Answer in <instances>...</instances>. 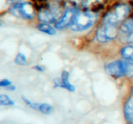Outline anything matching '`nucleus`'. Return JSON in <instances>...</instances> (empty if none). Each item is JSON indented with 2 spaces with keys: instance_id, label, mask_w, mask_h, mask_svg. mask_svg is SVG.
Instances as JSON below:
<instances>
[{
  "instance_id": "3",
  "label": "nucleus",
  "mask_w": 133,
  "mask_h": 124,
  "mask_svg": "<svg viewBox=\"0 0 133 124\" xmlns=\"http://www.w3.org/2000/svg\"><path fill=\"white\" fill-rule=\"evenodd\" d=\"M6 12L12 16L25 22H33L37 16V8L30 0L9 5Z\"/></svg>"
},
{
  "instance_id": "8",
  "label": "nucleus",
  "mask_w": 133,
  "mask_h": 124,
  "mask_svg": "<svg viewBox=\"0 0 133 124\" xmlns=\"http://www.w3.org/2000/svg\"><path fill=\"white\" fill-rule=\"evenodd\" d=\"M110 4V0H83L82 8L104 13Z\"/></svg>"
},
{
  "instance_id": "19",
  "label": "nucleus",
  "mask_w": 133,
  "mask_h": 124,
  "mask_svg": "<svg viewBox=\"0 0 133 124\" xmlns=\"http://www.w3.org/2000/svg\"><path fill=\"white\" fill-rule=\"evenodd\" d=\"M33 68L35 70V71H37L39 72H44V68L41 65V64H36L33 67Z\"/></svg>"
},
{
  "instance_id": "5",
  "label": "nucleus",
  "mask_w": 133,
  "mask_h": 124,
  "mask_svg": "<svg viewBox=\"0 0 133 124\" xmlns=\"http://www.w3.org/2000/svg\"><path fill=\"white\" fill-rule=\"evenodd\" d=\"M104 69L108 75L115 78L133 77V62L121 57L107 63Z\"/></svg>"
},
{
  "instance_id": "20",
  "label": "nucleus",
  "mask_w": 133,
  "mask_h": 124,
  "mask_svg": "<svg viewBox=\"0 0 133 124\" xmlns=\"http://www.w3.org/2000/svg\"><path fill=\"white\" fill-rule=\"evenodd\" d=\"M5 89H6L7 91H10V92H12V91H15V90H16V86H15V85H10V86L7 87Z\"/></svg>"
},
{
  "instance_id": "21",
  "label": "nucleus",
  "mask_w": 133,
  "mask_h": 124,
  "mask_svg": "<svg viewBox=\"0 0 133 124\" xmlns=\"http://www.w3.org/2000/svg\"><path fill=\"white\" fill-rule=\"evenodd\" d=\"M131 94H133V85L132 87L131 88Z\"/></svg>"
},
{
  "instance_id": "13",
  "label": "nucleus",
  "mask_w": 133,
  "mask_h": 124,
  "mask_svg": "<svg viewBox=\"0 0 133 124\" xmlns=\"http://www.w3.org/2000/svg\"><path fill=\"white\" fill-rule=\"evenodd\" d=\"M14 62L19 65V66H26L28 64V59L26 57V56L22 53V52H19L16 54L15 59H14Z\"/></svg>"
},
{
  "instance_id": "2",
  "label": "nucleus",
  "mask_w": 133,
  "mask_h": 124,
  "mask_svg": "<svg viewBox=\"0 0 133 124\" xmlns=\"http://www.w3.org/2000/svg\"><path fill=\"white\" fill-rule=\"evenodd\" d=\"M102 12L79 8L70 25L69 30L74 33H83L97 26L101 21Z\"/></svg>"
},
{
  "instance_id": "10",
  "label": "nucleus",
  "mask_w": 133,
  "mask_h": 124,
  "mask_svg": "<svg viewBox=\"0 0 133 124\" xmlns=\"http://www.w3.org/2000/svg\"><path fill=\"white\" fill-rule=\"evenodd\" d=\"M35 26L37 30H39L40 32L45 33L48 36H55L58 33V30L55 28L54 24H51V23H48L37 22Z\"/></svg>"
},
{
  "instance_id": "4",
  "label": "nucleus",
  "mask_w": 133,
  "mask_h": 124,
  "mask_svg": "<svg viewBox=\"0 0 133 124\" xmlns=\"http://www.w3.org/2000/svg\"><path fill=\"white\" fill-rule=\"evenodd\" d=\"M119 37V26L100 22L94 31V39L98 44L108 45L116 40Z\"/></svg>"
},
{
  "instance_id": "15",
  "label": "nucleus",
  "mask_w": 133,
  "mask_h": 124,
  "mask_svg": "<svg viewBox=\"0 0 133 124\" xmlns=\"http://www.w3.org/2000/svg\"><path fill=\"white\" fill-rule=\"evenodd\" d=\"M0 105L5 106H12L15 105V103L11 98L5 94H2L0 96Z\"/></svg>"
},
{
  "instance_id": "11",
  "label": "nucleus",
  "mask_w": 133,
  "mask_h": 124,
  "mask_svg": "<svg viewBox=\"0 0 133 124\" xmlns=\"http://www.w3.org/2000/svg\"><path fill=\"white\" fill-rule=\"evenodd\" d=\"M133 33V14L127 18L119 26V35H129Z\"/></svg>"
},
{
  "instance_id": "1",
  "label": "nucleus",
  "mask_w": 133,
  "mask_h": 124,
  "mask_svg": "<svg viewBox=\"0 0 133 124\" xmlns=\"http://www.w3.org/2000/svg\"><path fill=\"white\" fill-rule=\"evenodd\" d=\"M133 14V5L130 2L117 1L109 4L102 14L100 22L120 26L127 18Z\"/></svg>"
},
{
  "instance_id": "6",
  "label": "nucleus",
  "mask_w": 133,
  "mask_h": 124,
  "mask_svg": "<svg viewBox=\"0 0 133 124\" xmlns=\"http://www.w3.org/2000/svg\"><path fill=\"white\" fill-rule=\"evenodd\" d=\"M79 8L68 3L59 19L55 23V26L58 30H65L69 29L74 16Z\"/></svg>"
},
{
  "instance_id": "16",
  "label": "nucleus",
  "mask_w": 133,
  "mask_h": 124,
  "mask_svg": "<svg viewBox=\"0 0 133 124\" xmlns=\"http://www.w3.org/2000/svg\"><path fill=\"white\" fill-rule=\"evenodd\" d=\"M22 99H23V101L30 108H31V109H33V110H38L40 103H33V102H31L30 100H29L27 98H26L25 96H22Z\"/></svg>"
},
{
  "instance_id": "17",
  "label": "nucleus",
  "mask_w": 133,
  "mask_h": 124,
  "mask_svg": "<svg viewBox=\"0 0 133 124\" xmlns=\"http://www.w3.org/2000/svg\"><path fill=\"white\" fill-rule=\"evenodd\" d=\"M12 83L10 80L9 79H6V78H4V79H2L1 82H0V87L2 88H4V89H6L7 87L12 85Z\"/></svg>"
},
{
  "instance_id": "12",
  "label": "nucleus",
  "mask_w": 133,
  "mask_h": 124,
  "mask_svg": "<svg viewBox=\"0 0 133 124\" xmlns=\"http://www.w3.org/2000/svg\"><path fill=\"white\" fill-rule=\"evenodd\" d=\"M118 54L121 58L133 62V44L122 45L118 50Z\"/></svg>"
},
{
  "instance_id": "18",
  "label": "nucleus",
  "mask_w": 133,
  "mask_h": 124,
  "mask_svg": "<svg viewBox=\"0 0 133 124\" xmlns=\"http://www.w3.org/2000/svg\"><path fill=\"white\" fill-rule=\"evenodd\" d=\"M23 1H25V0H5V3L9 6V5L16 4V3H19V2H23Z\"/></svg>"
},
{
  "instance_id": "14",
  "label": "nucleus",
  "mask_w": 133,
  "mask_h": 124,
  "mask_svg": "<svg viewBox=\"0 0 133 124\" xmlns=\"http://www.w3.org/2000/svg\"><path fill=\"white\" fill-rule=\"evenodd\" d=\"M54 110V108L51 105L48 103H40L38 111H40L41 113L44 115H49L51 114Z\"/></svg>"
},
{
  "instance_id": "9",
  "label": "nucleus",
  "mask_w": 133,
  "mask_h": 124,
  "mask_svg": "<svg viewBox=\"0 0 133 124\" xmlns=\"http://www.w3.org/2000/svg\"><path fill=\"white\" fill-rule=\"evenodd\" d=\"M124 116L129 124H133V94H130L123 107Z\"/></svg>"
},
{
  "instance_id": "7",
  "label": "nucleus",
  "mask_w": 133,
  "mask_h": 124,
  "mask_svg": "<svg viewBox=\"0 0 133 124\" xmlns=\"http://www.w3.org/2000/svg\"><path fill=\"white\" fill-rule=\"evenodd\" d=\"M54 87L62 88L71 92L76 90V87L69 81V72L66 70H64L61 73L60 78H56L54 79Z\"/></svg>"
}]
</instances>
